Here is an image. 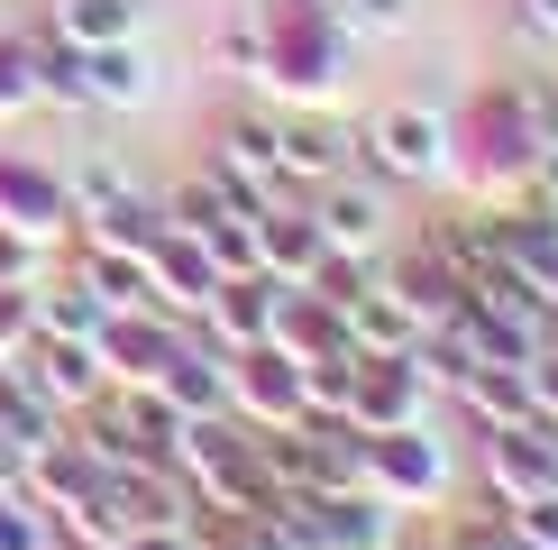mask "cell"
I'll use <instances>...</instances> for the list:
<instances>
[{
  "label": "cell",
  "mask_w": 558,
  "mask_h": 550,
  "mask_svg": "<svg viewBox=\"0 0 558 550\" xmlns=\"http://www.w3.org/2000/svg\"><path fill=\"white\" fill-rule=\"evenodd\" d=\"M357 147H366V166H376V175L422 183V175H439V166H449V120H439V110H412V101H403V110H385V120L366 129Z\"/></svg>",
  "instance_id": "2"
},
{
  "label": "cell",
  "mask_w": 558,
  "mask_h": 550,
  "mask_svg": "<svg viewBox=\"0 0 558 550\" xmlns=\"http://www.w3.org/2000/svg\"><path fill=\"white\" fill-rule=\"evenodd\" d=\"M485 477H495V495H504V514L513 504H531V495H549L558 487V422H513V431H495L485 441Z\"/></svg>",
  "instance_id": "1"
},
{
  "label": "cell",
  "mask_w": 558,
  "mask_h": 550,
  "mask_svg": "<svg viewBox=\"0 0 558 550\" xmlns=\"http://www.w3.org/2000/svg\"><path fill=\"white\" fill-rule=\"evenodd\" d=\"M137 28V0H56V46H120Z\"/></svg>",
  "instance_id": "17"
},
{
  "label": "cell",
  "mask_w": 558,
  "mask_h": 550,
  "mask_svg": "<svg viewBox=\"0 0 558 550\" xmlns=\"http://www.w3.org/2000/svg\"><path fill=\"white\" fill-rule=\"evenodd\" d=\"M229 212H239V202L220 193V175H211V183H183V193H174V229H193V239H202L211 220H229Z\"/></svg>",
  "instance_id": "18"
},
{
  "label": "cell",
  "mask_w": 558,
  "mask_h": 550,
  "mask_svg": "<svg viewBox=\"0 0 558 550\" xmlns=\"http://www.w3.org/2000/svg\"><path fill=\"white\" fill-rule=\"evenodd\" d=\"M312 504V533L330 550H393V504L366 487H330V495H302Z\"/></svg>",
  "instance_id": "5"
},
{
  "label": "cell",
  "mask_w": 558,
  "mask_h": 550,
  "mask_svg": "<svg viewBox=\"0 0 558 550\" xmlns=\"http://www.w3.org/2000/svg\"><path fill=\"white\" fill-rule=\"evenodd\" d=\"M348 147H357V138L339 120H312V110H302V120H275V156H284V175H302V183L348 175Z\"/></svg>",
  "instance_id": "11"
},
{
  "label": "cell",
  "mask_w": 558,
  "mask_h": 550,
  "mask_svg": "<svg viewBox=\"0 0 558 550\" xmlns=\"http://www.w3.org/2000/svg\"><path fill=\"white\" fill-rule=\"evenodd\" d=\"M531 404H541V422H558V339L531 358Z\"/></svg>",
  "instance_id": "22"
},
{
  "label": "cell",
  "mask_w": 558,
  "mask_h": 550,
  "mask_svg": "<svg viewBox=\"0 0 558 550\" xmlns=\"http://www.w3.org/2000/svg\"><path fill=\"white\" fill-rule=\"evenodd\" d=\"M339 321H348V349H357V358H403V349H422V321H412V303H403L393 285H366Z\"/></svg>",
  "instance_id": "7"
},
{
  "label": "cell",
  "mask_w": 558,
  "mask_h": 550,
  "mask_svg": "<svg viewBox=\"0 0 558 550\" xmlns=\"http://www.w3.org/2000/svg\"><path fill=\"white\" fill-rule=\"evenodd\" d=\"M28 229H0V285H28Z\"/></svg>",
  "instance_id": "23"
},
{
  "label": "cell",
  "mask_w": 558,
  "mask_h": 550,
  "mask_svg": "<svg viewBox=\"0 0 558 550\" xmlns=\"http://www.w3.org/2000/svg\"><path fill=\"white\" fill-rule=\"evenodd\" d=\"M46 74H37V46H0V110H19V101H37Z\"/></svg>",
  "instance_id": "19"
},
{
  "label": "cell",
  "mask_w": 558,
  "mask_h": 550,
  "mask_svg": "<svg viewBox=\"0 0 558 550\" xmlns=\"http://www.w3.org/2000/svg\"><path fill=\"white\" fill-rule=\"evenodd\" d=\"M339 10H357V19H376V28H393V19H403V0H339Z\"/></svg>",
  "instance_id": "27"
},
{
  "label": "cell",
  "mask_w": 558,
  "mask_h": 550,
  "mask_svg": "<svg viewBox=\"0 0 558 550\" xmlns=\"http://www.w3.org/2000/svg\"><path fill=\"white\" fill-rule=\"evenodd\" d=\"M531 202H541V212H558V147L531 156Z\"/></svg>",
  "instance_id": "24"
},
{
  "label": "cell",
  "mask_w": 558,
  "mask_h": 550,
  "mask_svg": "<svg viewBox=\"0 0 558 550\" xmlns=\"http://www.w3.org/2000/svg\"><path fill=\"white\" fill-rule=\"evenodd\" d=\"M312 220H320V239H330V248L366 258V248L385 239V193H376V183H348V175H330V183H320V202H312Z\"/></svg>",
  "instance_id": "6"
},
{
  "label": "cell",
  "mask_w": 558,
  "mask_h": 550,
  "mask_svg": "<svg viewBox=\"0 0 558 550\" xmlns=\"http://www.w3.org/2000/svg\"><path fill=\"white\" fill-rule=\"evenodd\" d=\"M156 395H166L183 422H193V412H220V404H229V367L202 358V349H174L166 367H156Z\"/></svg>",
  "instance_id": "14"
},
{
  "label": "cell",
  "mask_w": 558,
  "mask_h": 550,
  "mask_svg": "<svg viewBox=\"0 0 558 550\" xmlns=\"http://www.w3.org/2000/svg\"><path fill=\"white\" fill-rule=\"evenodd\" d=\"M320 248H330V239H320L312 212H275V202L257 212V266L275 275V285H302V275L320 266Z\"/></svg>",
  "instance_id": "10"
},
{
  "label": "cell",
  "mask_w": 558,
  "mask_h": 550,
  "mask_svg": "<svg viewBox=\"0 0 558 550\" xmlns=\"http://www.w3.org/2000/svg\"><path fill=\"white\" fill-rule=\"evenodd\" d=\"M513 92H522V110H531V138L558 147V74H531V83H513Z\"/></svg>",
  "instance_id": "20"
},
{
  "label": "cell",
  "mask_w": 558,
  "mask_h": 550,
  "mask_svg": "<svg viewBox=\"0 0 558 550\" xmlns=\"http://www.w3.org/2000/svg\"><path fill=\"white\" fill-rule=\"evenodd\" d=\"M458 395H468L495 431H513V422H531V412H541V404H531V367H476Z\"/></svg>",
  "instance_id": "16"
},
{
  "label": "cell",
  "mask_w": 558,
  "mask_h": 550,
  "mask_svg": "<svg viewBox=\"0 0 558 550\" xmlns=\"http://www.w3.org/2000/svg\"><path fill=\"white\" fill-rule=\"evenodd\" d=\"M275 303H284V285H275V275L257 266V275H220L202 312L220 321V339H229V349H257V339L275 331Z\"/></svg>",
  "instance_id": "8"
},
{
  "label": "cell",
  "mask_w": 558,
  "mask_h": 550,
  "mask_svg": "<svg viewBox=\"0 0 558 550\" xmlns=\"http://www.w3.org/2000/svg\"><path fill=\"white\" fill-rule=\"evenodd\" d=\"M37 541H46V533H37V523H19V514H10V504H0V550H37Z\"/></svg>",
  "instance_id": "25"
},
{
  "label": "cell",
  "mask_w": 558,
  "mask_h": 550,
  "mask_svg": "<svg viewBox=\"0 0 558 550\" xmlns=\"http://www.w3.org/2000/svg\"><path fill=\"white\" fill-rule=\"evenodd\" d=\"M393 294H403V303H412V321L430 331V321H449L458 303H468V275L439 258V248H412V258L393 266Z\"/></svg>",
  "instance_id": "13"
},
{
  "label": "cell",
  "mask_w": 558,
  "mask_h": 550,
  "mask_svg": "<svg viewBox=\"0 0 558 550\" xmlns=\"http://www.w3.org/2000/svg\"><path fill=\"white\" fill-rule=\"evenodd\" d=\"M422 358H357V385H348V422L357 431H403L412 412H422Z\"/></svg>",
  "instance_id": "3"
},
{
  "label": "cell",
  "mask_w": 558,
  "mask_h": 550,
  "mask_svg": "<svg viewBox=\"0 0 558 550\" xmlns=\"http://www.w3.org/2000/svg\"><path fill=\"white\" fill-rule=\"evenodd\" d=\"M28 367H37V395L46 404H101V367H92V339H28Z\"/></svg>",
  "instance_id": "12"
},
{
  "label": "cell",
  "mask_w": 558,
  "mask_h": 550,
  "mask_svg": "<svg viewBox=\"0 0 558 550\" xmlns=\"http://www.w3.org/2000/svg\"><path fill=\"white\" fill-rule=\"evenodd\" d=\"M229 395H239L247 412H266V422H293L302 412V358H284L275 339H257V349L239 358V376H229Z\"/></svg>",
  "instance_id": "9"
},
{
  "label": "cell",
  "mask_w": 558,
  "mask_h": 550,
  "mask_svg": "<svg viewBox=\"0 0 558 550\" xmlns=\"http://www.w3.org/2000/svg\"><path fill=\"white\" fill-rule=\"evenodd\" d=\"M522 28L531 37H558V0H522Z\"/></svg>",
  "instance_id": "26"
},
{
  "label": "cell",
  "mask_w": 558,
  "mask_h": 550,
  "mask_svg": "<svg viewBox=\"0 0 558 550\" xmlns=\"http://www.w3.org/2000/svg\"><path fill=\"white\" fill-rule=\"evenodd\" d=\"M449 550H531V541H522V523L495 504V523H468V533H458Z\"/></svg>",
  "instance_id": "21"
},
{
  "label": "cell",
  "mask_w": 558,
  "mask_h": 550,
  "mask_svg": "<svg viewBox=\"0 0 558 550\" xmlns=\"http://www.w3.org/2000/svg\"><path fill=\"white\" fill-rule=\"evenodd\" d=\"M468 147H476V166H485V175H531L541 138H531V110H522V92H513V83L476 101V120H468Z\"/></svg>",
  "instance_id": "4"
},
{
  "label": "cell",
  "mask_w": 558,
  "mask_h": 550,
  "mask_svg": "<svg viewBox=\"0 0 558 550\" xmlns=\"http://www.w3.org/2000/svg\"><path fill=\"white\" fill-rule=\"evenodd\" d=\"M28 321L46 339H101V321H110V303L92 285H46L37 303H28Z\"/></svg>",
  "instance_id": "15"
}]
</instances>
